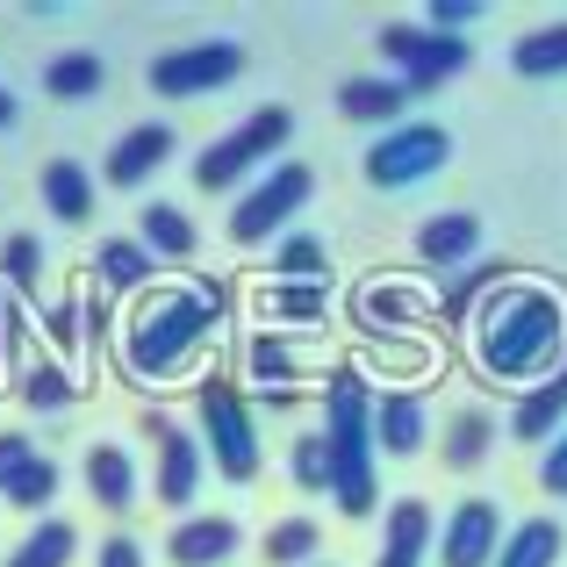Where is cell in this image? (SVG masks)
I'll use <instances>...</instances> for the list:
<instances>
[{"mask_svg":"<svg viewBox=\"0 0 567 567\" xmlns=\"http://www.w3.org/2000/svg\"><path fill=\"white\" fill-rule=\"evenodd\" d=\"M467 22H482V0H431V29L439 37H460Z\"/></svg>","mask_w":567,"mask_h":567,"instance_id":"38","label":"cell"},{"mask_svg":"<svg viewBox=\"0 0 567 567\" xmlns=\"http://www.w3.org/2000/svg\"><path fill=\"white\" fill-rule=\"evenodd\" d=\"M173 158V123H137L130 137H115V152H109V187H144L158 166Z\"/></svg>","mask_w":567,"mask_h":567,"instance_id":"14","label":"cell"},{"mask_svg":"<svg viewBox=\"0 0 567 567\" xmlns=\"http://www.w3.org/2000/svg\"><path fill=\"white\" fill-rule=\"evenodd\" d=\"M488 445H496V416H488V410H460L453 424H445V467L474 474L488 460Z\"/></svg>","mask_w":567,"mask_h":567,"instance_id":"25","label":"cell"},{"mask_svg":"<svg viewBox=\"0 0 567 567\" xmlns=\"http://www.w3.org/2000/svg\"><path fill=\"white\" fill-rule=\"evenodd\" d=\"M144 431L158 439V503H194V488H202V467H208V445H202V431H181L173 416H158V410H144Z\"/></svg>","mask_w":567,"mask_h":567,"instance_id":"10","label":"cell"},{"mask_svg":"<svg viewBox=\"0 0 567 567\" xmlns=\"http://www.w3.org/2000/svg\"><path fill=\"white\" fill-rule=\"evenodd\" d=\"M14 123V94H8V86H0V130H8Z\"/></svg>","mask_w":567,"mask_h":567,"instance_id":"41","label":"cell"},{"mask_svg":"<svg viewBox=\"0 0 567 567\" xmlns=\"http://www.w3.org/2000/svg\"><path fill=\"white\" fill-rule=\"evenodd\" d=\"M101 80H109V65H101L94 51H65V58L43 65V94H51V101H94Z\"/></svg>","mask_w":567,"mask_h":567,"instance_id":"26","label":"cell"},{"mask_svg":"<svg viewBox=\"0 0 567 567\" xmlns=\"http://www.w3.org/2000/svg\"><path fill=\"white\" fill-rule=\"evenodd\" d=\"M317 546H323V532L309 525V517H280V525L266 532V560L274 567H317Z\"/></svg>","mask_w":567,"mask_h":567,"instance_id":"29","label":"cell"},{"mask_svg":"<svg viewBox=\"0 0 567 567\" xmlns=\"http://www.w3.org/2000/svg\"><path fill=\"white\" fill-rule=\"evenodd\" d=\"M22 402H29V410H65V402H72V374L51 367V360H29L22 367Z\"/></svg>","mask_w":567,"mask_h":567,"instance_id":"33","label":"cell"},{"mask_svg":"<svg viewBox=\"0 0 567 567\" xmlns=\"http://www.w3.org/2000/svg\"><path fill=\"white\" fill-rule=\"evenodd\" d=\"M482 251V216H467V208H439V216H424V230H416V259L424 266H460Z\"/></svg>","mask_w":567,"mask_h":567,"instance_id":"18","label":"cell"},{"mask_svg":"<svg viewBox=\"0 0 567 567\" xmlns=\"http://www.w3.org/2000/svg\"><path fill=\"white\" fill-rule=\"evenodd\" d=\"M223 323V302H202V295H158V302L137 309V323L123 331V360L137 381H166L181 374L194 352L216 338Z\"/></svg>","mask_w":567,"mask_h":567,"instance_id":"3","label":"cell"},{"mask_svg":"<svg viewBox=\"0 0 567 567\" xmlns=\"http://www.w3.org/2000/svg\"><path fill=\"white\" fill-rule=\"evenodd\" d=\"M323 439H331V503L346 517H374L381 482H374V402H367V381L352 367H338L331 388H323Z\"/></svg>","mask_w":567,"mask_h":567,"instance_id":"2","label":"cell"},{"mask_svg":"<svg viewBox=\"0 0 567 567\" xmlns=\"http://www.w3.org/2000/svg\"><path fill=\"white\" fill-rule=\"evenodd\" d=\"M367 317H388V323H410V317H424V302H416V295H402V288H374L367 295Z\"/></svg>","mask_w":567,"mask_h":567,"instance_id":"37","label":"cell"},{"mask_svg":"<svg viewBox=\"0 0 567 567\" xmlns=\"http://www.w3.org/2000/svg\"><path fill=\"white\" fill-rule=\"evenodd\" d=\"M94 567H144V546H137V539H109Z\"/></svg>","mask_w":567,"mask_h":567,"instance_id":"40","label":"cell"},{"mask_svg":"<svg viewBox=\"0 0 567 567\" xmlns=\"http://www.w3.org/2000/svg\"><path fill=\"white\" fill-rule=\"evenodd\" d=\"M288 130H295V115H288V109H251L245 123L230 130V137H216L202 158H194V187H202V194H223V187L251 181V173H259L266 158L288 144Z\"/></svg>","mask_w":567,"mask_h":567,"instance_id":"4","label":"cell"},{"mask_svg":"<svg viewBox=\"0 0 567 567\" xmlns=\"http://www.w3.org/2000/svg\"><path fill=\"white\" fill-rule=\"evenodd\" d=\"M381 58H388V65H395V80L402 86H410V94H431V86H445V80H460V72H467V43H460V37H439V29H416V22H388L381 29Z\"/></svg>","mask_w":567,"mask_h":567,"instance_id":"6","label":"cell"},{"mask_svg":"<svg viewBox=\"0 0 567 567\" xmlns=\"http://www.w3.org/2000/svg\"><path fill=\"white\" fill-rule=\"evenodd\" d=\"M94 274H101V288H109V295H137L144 280L158 274V259L137 245V237H101V259H94Z\"/></svg>","mask_w":567,"mask_h":567,"instance_id":"23","label":"cell"},{"mask_svg":"<svg viewBox=\"0 0 567 567\" xmlns=\"http://www.w3.org/2000/svg\"><path fill=\"white\" fill-rule=\"evenodd\" d=\"M86 496L101 511H137V467H130L123 445H86Z\"/></svg>","mask_w":567,"mask_h":567,"instance_id":"19","label":"cell"},{"mask_svg":"<svg viewBox=\"0 0 567 567\" xmlns=\"http://www.w3.org/2000/svg\"><path fill=\"white\" fill-rule=\"evenodd\" d=\"M317 567H323V560H317Z\"/></svg>","mask_w":567,"mask_h":567,"instance_id":"42","label":"cell"},{"mask_svg":"<svg viewBox=\"0 0 567 567\" xmlns=\"http://www.w3.org/2000/svg\"><path fill=\"white\" fill-rule=\"evenodd\" d=\"M402 109H410V86H402V80H346V86H338V115L381 130V137L402 130Z\"/></svg>","mask_w":567,"mask_h":567,"instance_id":"17","label":"cell"},{"mask_svg":"<svg viewBox=\"0 0 567 567\" xmlns=\"http://www.w3.org/2000/svg\"><path fill=\"white\" fill-rule=\"evenodd\" d=\"M288 474H295V488H331V439H323V431L295 439V453H288Z\"/></svg>","mask_w":567,"mask_h":567,"instance_id":"34","label":"cell"},{"mask_svg":"<svg viewBox=\"0 0 567 567\" xmlns=\"http://www.w3.org/2000/svg\"><path fill=\"white\" fill-rule=\"evenodd\" d=\"M560 416H567V360H560L539 388H525V395H517L511 431H517L525 445H554V439H560Z\"/></svg>","mask_w":567,"mask_h":567,"instance_id":"16","label":"cell"},{"mask_svg":"<svg viewBox=\"0 0 567 567\" xmlns=\"http://www.w3.org/2000/svg\"><path fill=\"white\" fill-rule=\"evenodd\" d=\"M43 208L58 223H86L94 216V181H86L80 158H43Z\"/></svg>","mask_w":567,"mask_h":567,"instance_id":"20","label":"cell"},{"mask_svg":"<svg viewBox=\"0 0 567 567\" xmlns=\"http://www.w3.org/2000/svg\"><path fill=\"white\" fill-rule=\"evenodd\" d=\"M72 554H80V532H72L65 517H43V525H29V539L14 546L0 567H65Z\"/></svg>","mask_w":567,"mask_h":567,"instance_id":"27","label":"cell"},{"mask_svg":"<svg viewBox=\"0 0 567 567\" xmlns=\"http://www.w3.org/2000/svg\"><path fill=\"white\" fill-rule=\"evenodd\" d=\"M51 496H58V460H51V453H43V460H37V467H29V474H22V482H14V488H8V503H14V511H43V503H51Z\"/></svg>","mask_w":567,"mask_h":567,"instance_id":"35","label":"cell"},{"mask_svg":"<svg viewBox=\"0 0 567 567\" xmlns=\"http://www.w3.org/2000/svg\"><path fill=\"white\" fill-rule=\"evenodd\" d=\"M194 402H202V445H208V460H216V474L223 482H251V474H259V431H251L245 395L223 374H208L194 388Z\"/></svg>","mask_w":567,"mask_h":567,"instance_id":"5","label":"cell"},{"mask_svg":"<svg viewBox=\"0 0 567 567\" xmlns=\"http://www.w3.org/2000/svg\"><path fill=\"white\" fill-rule=\"evenodd\" d=\"M245 72V51L230 37H208V43H181V51L152 58V94L166 101H194V94H216Z\"/></svg>","mask_w":567,"mask_h":567,"instance_id":"8","label":"cell"},{"mask_svg":"<svg viewBox=\"0 0 567 567\" xmlns=\"http://www.w3.org/2000/svg\"><path fill=\"white\" fill-rule=\"evenodd\" d=\"M0 274H8V288L22 295V302H37V295H43V251H37V237H8Z\"/></svg>","mask_w":567,"mask_h":567,"instance_id":"31","label":"cell"},{"mask_svg":"<svg viewBox=\"0 0 567 567\" xmlns=\"http://www.w3.org/2000/svg\"><path fill=\"white\" fill-rule=\"evenodd\" d=\"M37 460H43V453H37V445L22 439V431H0V496H8V488L22 482L29 467H37Z\"/></svg>","mask_w":567,"mask_h":567,"instance_id":"36","label":"cell"},{"mask_svg":"<svg viewBox=\"0 0 567 567\" xmlns=\"http://www.w3.org/2000/svg\"><path fill=\"white\" fill-rule=\"evenodd\" d=\"M539 488L546 496H567V424H560V439L539 453Z\"/></svg>","mask_w":567,"mask_h":567,"instance_id":"39","label":"cell"},{"mask_svg":"<svg viewBox=\"0 0 567 567\" xmlns=\"http://www.w3.org/2000/svg\"><path fill=\"white\" fill-rule=\"evenodd\" d=\"M445 158H453V137H445L439 123H402L367 152L360 173H367V187H416V181H431Z\"/></svg>","mask_w":567,"mask_h":567,"instance_id":"9","label":"cell"},{"mask_svg":"<svg viewBox=\"0 0 567 567\" xmlns=\"http://www.w3.org/2000/svg\"><path fill=\"white\" fill-rule=\"evenodd\" d=\"M424 439H431L424 395H410V388H388V395L374 402V445H381L388 460H410V453H424Z\"/></svg>","mask_w":567,"mask_h":567,"instance_id":"13","label":"cell"},{"mask_svg":"<svg viewBox=\"0 0 567 567\" xmlns=\"http://www.w3.org/2000/svg\"><path fill=\"white\" fill-rule=\"evenodd\" d=\"M560 546H567V532L554 525V517H525V525L503 539L496 567H560Z\"/></svg>","mask_w":567,"mask_h":567,"instance_id":"24","label":"cell"},{"mask_svg":"<svg viewBox=\"0 0 567 567\" xmlns=\"http://www.w3.org/2000/svg\"><path fill=\"white\" fill-rule=\"evenodd\" d=\"M474 346H482V367H488V374L532 381V374H546V367L560 360V346H567V309L546 288H503L496 302L482 309Z\"/></svg>","mask_w":567,"mask_h":567,"instance_id":"1","label":"cell"},{"mask_svg":"<svg viewBox=\"0 0 567 567\" xmlns=\"http://www.w3.org/2000/svg\"><path fill=\"white\" fill-rule=\"evenodd\" d=\"M431 539H439V517H431V503H424V496H395V503H388V532H381L374 567H424Z\"/></svg>","mask_w":567,"mask_h":567,"instance_id":"12","label":"cell"},{"mask_svg":"<svg viewBox=\"0 0 567 567\" xmlns=\"http://www.w3.org/2000/svg\"><path fill=\"white\" fill-rule=\"evenodd\" d=\"M323 309H331V288H309V280H280V288H266V317L317 323Z\"/></svg>","mask_w":567,"mask_h":567,"instance_id":"30","label":"cell"},{"mask_svg":"<svg viewBox=\"0 0 567 567\" xmlns=\"http://www.w3.org/2000/svg\"><path fill=\"white\" fill-rule=\"evenodd\" d=\"M511 65H517V80H560L567 72V22L525 29V37L511 43Z\"/></svg>","mask_w":567,"mask_h":567,"instance_id":"22","label":"cell"},{"mask_svg":"<svg viewBox=\"0 0 567 567\" xmlns=\"http://www.w3.org/2000/svg\"><path fill=\"white\" fill-rule=\"evenodd\" d=\"M503 288H511V266H503V259H482V266H467V274H460L453 288L439 295L445 323H460V317H467L474 302H482V295H503Z\"/></svg>","mask_w":567,"mask_h":567,"instance_id":"28","label":"cell"},{"mask_svg":"<svg viewBox=\"0 0 567 567\" xmlns=\"http://www.w3.org/2000/svg\"><path fill=\"white\" fill-rule=\"evenodd\" d=\"M439 554H445V567H496V554H503V511L488 496H467L453 517H445Z\"/></svg>","mask_w":567,"mask_h":567,"instance_id":"11","label":"cell"},{"mask_svg":"<svg viewBox=\"0 0 567 567\" xmlns=\"http://www.w3.org/2000/svg\"><path fill=\"white\" fill-rule=\"evenodd\" d=\"M317 194V173L309 166H295V158H280L274 173H266L259 187H245L237 194V208H230V237L237 245H266V237L280 230V223L295 216V208Z\"/></svg>","mask_w":567,"mask_h":567,"instance_id":"7","label":"cell"},{"mask_svg":"<svg viewBox=\"0 0 567 567\" xmlns=\"http://www.w3.org/2000/svg\"><path fill=\"white\" fill-rule=\"evenodd\" d=\"M237 554V517H181L166 539L173 567H223Z\"/></svg>","mask_w":567,"mask_h":567,"instance_id":"15","label":"cell"},{"mask_svg":"<svg viewBox=\"0 0 567 567\" xmlns=\"http://www.w3.org/2000/svg\"><path fill=\"white\" fill-rule=\"evenodd\" d=\"M137 245L152 251V259H194V223H187V208L144 202L137 208Z\"/></svg>","mask_w":567,"mask_h":567,"instance_id":"21","label":"cell"},{"mask_svg":"<svg viewBox=\"0 0 567 567\" xmlns=\"http://www.w3.org/2000/svg\"><path fill=\"white\" fill-rule=\"evenodd\" d=\"M274 274H280V280H309V288H323L331 259H323V245H317V237H302V230H295L288 245L274 251Z\"/></svg>","mask_w":567,"mask_h":567,"instance_id":"32","label":"cell"}]
</instances>
